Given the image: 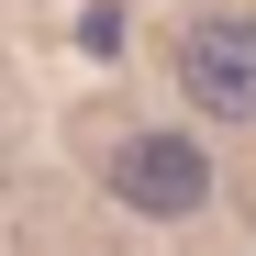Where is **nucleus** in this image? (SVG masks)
I'll return each mask as SVG.
<instances>
[{"instance_id":"nucleus-1","label":"nucleus","mask_w":256,"mask_h":256,"mask_svg":"<svg viewBox=\"0 0 256 256\" xmlns=\"http://www.w3.org/2000/svg\"><path fill=\"white\" fill-rule=\"evenodd\" d=\"M112 190L145 212V223H190V212L212 200V156L190 145V134H134L112 156Z\"/></svg>"},{"instance_id":"nucleus-2","label":"nucleus","mask_w":256,"mask_h":256,"mask_svg":"<svg viewBox=\"0 0 256 256\" xmlns=\"http://www.w3.org/2000/svg\"><path fill=\"white\" fill-rule=\"evenodd\" d=\"M178 90L212 122H256V22H200L178 34Z\"/></svg>"}]
</instances>
